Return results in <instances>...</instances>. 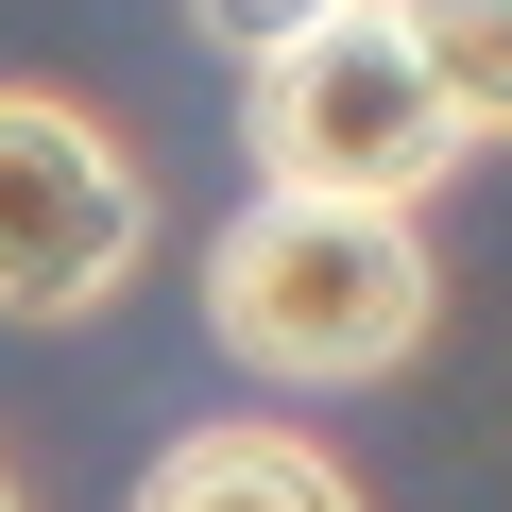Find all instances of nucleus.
Returning <instances> with one entry per match:
<instances>
[{"instance_id":"f257e3e1","label":"nucleus","mask_w":512,"mask_h":512,"mask_svg":"<svg viewBox=\"0 0 512 512\" xmlns=\"http://www.w3.org/2000/svg\"><path fill=\"white\" fill-rule=\"evenodd\" d=\"M444 274L410 205H342V188H256L222 239H205V325L239 376H291V393H342V376H393L427 342Z\"/></svg>"},{"instance_id":"f03ea898","label":"nucleus","mask_w":512,"mask_h":512,"mask_svg":"<svg viewBox=\"0 0 512 512\" xmlns=\"http://www.w3.org/2000/svg\"><path fill=\"white\" fill-rule=\"evenodd\" d=\"M239 137H256L274 188H342V205H427V188L461 171V120H444V86L410 69L393 0H342V18L274 35L256 86H239Z\"/></svg>"},{"instance_id":"7ed1b4c3","label":"nucleus","mask_w":512,"mask_h":512,"mask_svg":"<svg viewBox=\"0 0 512 512\" xmlns=\"http://www.w3.org/2000/svg\"><path fill=\"white\" fill-rule=\"evenodd\" d=\"M154 256V188L137 154L52 103V86H0V325H86L120 308V274Z\"/></svg>"},{"instance_id":"20e7f679","label":"nucleus","mask_w":512,"mask_h":512,"mask_svg":"<svg viewBox=\"0 0 512 512\" xmlns=\"http://www.w3.org/2000/svg\"><path fill=\"white\" fill-rule=\"evenodd\" d=\"M137 512H359V478L325 444H291V427H188L137 478Z\"/></svg>"},{"instance_id":"39448f33","label":"nucleus","mask_w":512,"mask_h":512,"mask_svg":"<svg viewBox=\"0 0 512 512\" xmlns=\"http://www.w3.org/2000/svg\"><path fill=\"white\" fill-rule=\"evenodd\" d=\"M393 35H410V69L444 86L461 154H495V137H512V0H393Z\"/></svg>"},{"instance_id":"423d86ee","label":"nucleus","mask_w":512,"mask_h":512,"mask_svg":"<svg viewBox=\"0 0 512 512\" xmlns=\"http://www.w3.org/2000/svg\"><path fill=\"white\" fill-rule=\"evenodd\" d=\"M188 18H205L222 52H274V35H308V18H342V0H188Z\"/></svg>"},{"instance_id":"0eeeda50","label":"nucleus","mask_w":512,"mask_h":512,"mask_svg":"<svg viewBox=\"0 0 512 512\" xmlns=\"http://www.w3.org/2000/svg\"><path fill=\"white\" fill-rule=\"evenodd\" d=\"M0 512H18V478H0Z\"/></svg>"}]
</instances>
